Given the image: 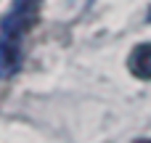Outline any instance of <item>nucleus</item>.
Instances as JSON below:
<instances>
[{"label":"nucleus","mask_w":151,"mask_h":143,"mask_svg":"<svg viewBox=\"0 0 151 143\" xmlns=\"http://www.w3.org/2000/svg\"><path fill=\"white\" fill-rule=\"evenodd\" d=\"M127 66L135 77L141 80H151V45H138L133 48L130 58H127Z\"/></svg>","instance_id":"obj_2"},{"label":"nucleus","mask_w":151,"mask_h":143,"mask_svg":"<svg viewBox=\"0 0 151 143\" xmlns=\"http://www.w3.org/2000/svg\"><path fill=\"white\" fill-rule=\"evenodd\" d=\"M149 21H151V8H149Z\"/></svg>","instance_id":"obj_3"},{"label":"nucleus","mask_w":151,"mask_h":143,"mask_svg":"<svg viewBox=\"0 0 151 143\" xmlns=\"http://www.w3.org/2000/svg\"><path fill=\"white\" fill-rule=\"evenodd\" d=\"M40 13V0H13V8L5 13L0 27V56L3 77H11L21 61V34L35 27Z\"/></svg>","instance_id":"obj_1"},{"label":"nucleus","mask_w":151,"mask_h":143,"mask_svg":"<svg viewBox=\"0 0 151 143\" xmlns=\"http://www.w3.org/2000/svg\"><path fill=\"white\" fill-rule=\"evenodd\" d=\"M141 143H151V141H141Z\"/></svg>","instance_id":"obj_4"}]
</instances>
